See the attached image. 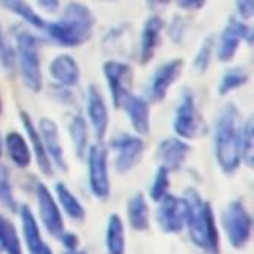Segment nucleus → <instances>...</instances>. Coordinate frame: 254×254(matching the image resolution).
Listing matches in <instances>:
<instances>
[{
    "instance_id": "nucleus-30",
    "label": "nucleus",
    "mask_w": 254,
    "mask_h": 254,
    "mask_svg": "<svg viewBox=\"0 0 254 254\" xmlns=\"http://www.w3.org/2000/svg\"><path fill=\"white\" fill-rule=\"evenodd\" d=\"M240 156L241 164L249 168H253L254 164V124L253 119L249 118L243 122L241 135H240Z\"/></svg>"
},
{
    "instance_id": "nucleus-31",
    "label": "nucleus",
    "mask_w": 254,
    "mask_h": 254,
    "mask_svg": "<svg viewBox=\"0 0 254 254\" xmlns=\"http://www.w3.org/2000/svg\"><path fill=\"white\" fill-rule=\"evenodd\" d=\"M214 54H216V39L213 36H208L202 40L196 54L193 55V63H192L193 68L199 74L207 73L214 58Z\"/></svg>"
},
{
    "instance_id": "nucleus-16",
    "label": "nucleus",
    "mask_w": 254,
    "mask_h": 254,
    "mask_svg": "<svg viewBox=\"0 0 254 254\" xmlns=\"http://www.w3.org/2000/svg\"><path fill=\"white\" fill-rule=\"evenodd\" d=\"M39 134L42 137L45 150L54 165L55 170H60L63 173L68 171V164L65 159V153L61 144V135H60V128L58 124L51 119V118H40L39 122L36 124Z\"/></svg>"
},
{
    "instance_id": "nucleus-13",
    "label": "nucleus",
    "mask_w": 254,
    "mask_h": 254,
    "mask_svg": "<svg viewBox=\"0 0 254 254\" xmlns=\"http://www.w3.org/2000/svg\"><path fill=\"white\" fill-rule=\"evenodd\" d=\"M86 122L95 141L104 143L110 127V113L101 89L94 83L86 89Z\"/></svg>"
},
{
    "instance_id": "nucleus-40",
    "label": "nucleus",
    "mask_w": 254,
    "mask_h": 254,
    "mask_svg": "<svg viewBox=\"0 0 254 254\" xmlns=\"http://www.w3.org/2000/svg\"><path fill=\"white\" fill-rule=\"evenodd\" d=\"M9 219H6L1 213H0V253H1V246H3V238H4V231H6V223Z\"/></svg>"
},
{
    "instance_id": "nucleus-11",
    "label": "nucleus",
    "mask_w": 254,
    "mask_h": 254,
    "mask_svg": "<svg viewBox=\"0 0 254 254\" xmlns=\"http://www.w3.org/2000/svg\"><path fill=\"white\" fill-rule=\"evenodd\" d=\"M31 190L36 199L37 220L42 223L43 229L51 237L57 238L61 232L65 231V225H64V214L61 213L54 193L40 180H34Z\"/></svg>"
},
{
    "instance_id": "nucleus-43",
    "label": "nucleus",
    "mask_w": 254,
    "mask_h": 254,
    "mask_svg": "<svg viewBox=\"0 0 254 254\" xmlns=\"http://www.w3.org/2000/svg\"><path fill=\"white\" fill-rule=\"evenodd\" d=\"M1 153H3V138L0 135V159H1ZM1 165V164H0Z\"/></svg>"
},
{
    "instance_id": "nucleus-37",
    "label": "nucleus",
    "mask_w": 254,
    "mask_h": 254,
    "mask_svg": "<svg viewBox=\"0 0 254 254\" xmlns=\"http://www.w3.org/2000/svg\"><path fill=\"white\" fill-rule=\"evenodd\" d=\"M235 9H237V16L249 21L254 15V0H237L235 1Z\"/></svg>"
},
{
    "instance_id": "nucleus-28",
    "label": "nucleus",
    "mask_w": 254,
    "mask_h": 254,
    "mask_svg": "<svg viewBox=\"0 0 254 254\" xmlns=\"http://www.w3.org/2000/svg\"><path fill=\"white\" fill-rule=\"evenodd\" d=\"M249 82H250V71L243 65H235L223 73L217 86V92L220 97H226L234 91L246 86Z\"/></svg>"
},
{
    "instance_id": "nucleus-45",
    "label": "nucleus",
    "mask_w": 254,
    "mask_h": 254,
    "mask_svg": "<svg viewBox=\"0 0 254 254\" xmlns=\"http://www.w3.org/2000/svg\"><path fill=\"white\" fill-rule=\"evenodd\" d=\"M3 113V98H1V94H0V116Z\"/></svg>"
},
{
    "instance_id": "nucleus-44",
    "label": "nucleus",
    "mask_w": 254,
    "mask_h": 254,
    "mask_svg": "<svg viewBox=\"0 0 254 254\" xmlns=\"http://www.w3.org/2000/svg\"><path fill=\"white\" fill-rule=\"evenodd\" d=\"M42 254H54V252H52V250H51V249H49V247L46 246V249L43 250V253H42Z\"/></svg>"
},
{
    "instance_id": "nucleus-38",
    "label": "nucleus",
    "mask_w": 254,
    "mask_h": 254,
    "mask_svg": "<svg viewBox=\"0 0 254 254\" xmlns=\"http://www.w3.org/2000/svg\"><path fill=\"white\" fill-rule=\"evenodd\" d=\"M37 7L45 13H58L61 9V0H34Z\"/></svg>"
},
{
    "instance_id": "nucleus-7",
    "label": "nucleus",
    "mask_w": 254,
    "mask_h": 254,
    "mask_svg": "<svg viewBox=\"0 0 254 254\" xmlns=\"http://www.w3.org/2000/svg\"><path fill=\"white\" fill-rule=\"evenodd\" d=\"M88 165V186L92 196L98 201H107L112 193L109 149L104 143L91 144L85 156Z\"/></svg>"
},
{
    "instance_id": "nucleus-32",
    "label": "nucleus",
    "mask_w": 254,
    "mask_h": 254,
    "mask_svg": "<svg viewBox=\"0 0 254 254\" xmlns=\"http://www.w3.org/2000/svg\"><path fill=\"white\" fill-rule=\"evenodd\" d=\"M170 188H171V173L167 168L159 165L153 176L150 189H149L150 201L158 204L161 199H164L170 193Z\"/></svg>"
},
{
    "instance_id": "nucleus-39",
    "label": "nucleus",
    "mask_w": 254,
    "mask_h": 254,
    "mask_svg": "<svg viewBox=\"0 0 254 254\" xmlns=\"http://www.w3.org/2000/svg\"><path fill=\"white\" fill-rule=\"evenodd\" d=\"M208 0H177V6L186 12H196L201 10Z\"/></svg>"
},
{
    "instance_id": "nucleus-8",
    "label": "nucleus",
    "mask_w": 254,
    "mask_h": 254,
    "mask_svg": "<svg viewBox=\"0 0 254 254\" xmlns=\"http://www.w3.org/2000/svg\"><path fill=\"white\" fill-rule=\"evenodd\" d=\"M106 146L113 152V170L121 176L131 173L141 162L146 150L143 137L128 132L115 135Z\"/></svg>"
},
{
    "instance_id": "nucleus-15",
    "label": "nucleus",
    "mask_w": 254,
    "mask_h": 254,
    "mask_svg": "<svg viewBox=\"0 0 254 254\" xmlns=\"http://www.w3.org/2000/svg\"><path fill=\"white\" fill-rule=\"evenodd\" d=\"M192 153V146L189 141L179 137H167L159 141L156 147V158L159 165L167 168L170 173L180 171L188 162Z\"/></svg>"
},
{
    "instance_id": "nucleus-2",
    "label": "nucleus",
    "mask_w": 254,
    "mask_h": 254,
    "mask_svg": "<svg viewBox=\"0 0 254 254\" xmlns=\"http://www.w3.org/2000/svg\"><path fill=\"white\" fill-rule=\"evenodd\" d=\"M241 112L235 103L226 104L217 115L213 132V152L219 168L226 174H235L241 164L240 135H241Z\"/></svg>"
},
{
    "instance_id": "nucleus-36",
    "label": "nucleus",
    "mask_w": 254,
    "mask_h": 254,
    "mask_svg": "<svg viewBox=\"0 0 254 254\" xmlns=\"http://www.w3.org/2000/svg\"><path fill=\"white\" fill-rule=\"evenodd\" d=\"M57 240L60 241V244L63 246V249H64L65 252L80 249V240H79V237H77L74 232L64 231V232H61V234L57 237Z\"/></svg>"
},
{
    "instance_id": "nucleus-5",
    "label": "nucleus",
    "mask_w": 254,
    "mask_h": 254,
    "mask_svg": "<svg viewBox=\"0 0 254 254\" xmlns=\"http://www.w3.org/2000/svg\"><path fill=\"white\" fill-rule=\"evenodd\" d=\"M173 131L176 137L186 141L196 140L207 132V124L196 104L195 92L190 88L182 91L173 118Z\"/></svg>"
},
{
    "instance_id": "nucleus-33",
    "label": "nucleus",
    "mask_w": 254,
    "mask_h": 254,
    "mask_svg": "<svg viewBox=\"0 0 254 254\" xmlns=\"http://www.w3.org/2000/svg\"><path fill=\"white\" fill-rule=\"evenodd\" d=\"M0 68L3 70V73H7V74H13L16 71L15 48L3 36L1 30H0Z\"/></svg>"
},
{
    "instance_id": "nucleus-17",
    "label": "nucleus",
    "mask_w": 254,
    "mask_h": 254,
    "mask_svg": "<svg viewBox=\"0 0 254 254\" xmlns=\"http://www.w3.org/2000/svg\"><path fill=\"white\" fill-rule=\"evenodd\" d=\"M164 30H165V24L159 15H150L144 21L140 31V43H138V60L141 65L149 64L155 58L156 51L161 46Z\"/></svg>"
},
{
    "instance_id": "nucleus-34",
    "label": "nucleus",
    "mask_w": 254,
    "mask_h": 254,
    "mask_svg": "<svg viewBox=\"0 0 254 254\" xmlns=\"http://www.w3.org/2000/svg\"><path fill=\"white\" fill-rule=\"evenodd\" d=\"M1 253L24 254V246H22L21 237H19V234L16 231V226L10 220H7V223H6V231H4Z\"/></svg>"
},
{
    "instance_id": "nucleus-1",
    "label": "nucleus",
    "mask_w": 254,
    "mask_h": 254,
    "mask_svg": "<svg viewBox=\"0 0 254 254\" xmlns=\"http://www.w3.org/2000/svg\"><path fill=\"white\" fill-rule=\"evenodd\" d=\"M95 28L92 10L80 1H70L64 6L55 21H46L43 31L58 46L79 48L91 40Z\"/></svg>"
},
{
    "instance_id": "nucleus-24",
    "label": "nucleus",
    "mask_w": 254,
    "mask_h": 254,
    "mask_svg": "<svg viewBox=\"0 0 254 254\" xmlns=\"http://www.w3.org/2000/svg\"><path fill=\"white\" fill-rule=\"evenodd\" d=\"M54 196L63 214H65L73 222H83L86 217V210L77 195L63 182L55 185Z\"/></svg>"
},
{
    "instance_id": "nucleus-27",
    "label": "nucleus",
    "mask_w": 254,
    "mask_h": 254,
    "mask_svg": "<svg viewBox=\"0 0 254 254\" xmlns=\"http://www.w3.org/2000/svg\"><path fill=\"white\" fill-rule=\"evenodd\" d=\"M0 6L6 10H9L10 13L19 16L27 25L36 28V30H42L46 25V21L43 19V16L36 12V9L25 0H0Z\"/></svg>"
},
{
    "instance_id": "nucleus-22",
    "label": "nucleus",
    "mask_w": 254,
    "mask_h": 254,
    "mask_svg": "<svg viewBox=\"0 0 254 254\" xmlns=\"http://www.w3.org/2000/svg\"><path fill=\"white\" fill-rule=\"evenodd\" d=\"M3 149L10 164L18 170H27L33 162V153L30 144L18 131H9L3 138Z\"/></svg>"
},
{
    "instance_id": "nucleus-4",
    "label": "nucleus",
    "mask_w": 254,
    "mask_h": 254,
    "mask_svg": "<svg viewBox=\"0 0 254 254\" xmlns=\"http://www.w3.org/2000/svg\"><path fill=\"white\" fill-rule=\"evenodd\" d=\"M15 61L24 86L37 94L43 88V73L40 61V39L25 28H13Z\"/></svg>"
},
{
    "instance_id": "nucleus-23",
    "label": "nucleus",
    "mask_w": 254,
    "mask_h": 254,
    "mask_svg": "<svg viewBox=\"0 0 254 254\" xmlns=\"http://www.w3.org/2000/svg\"><path fill=\"white\" fill-rule=\"evenodd\" d=\"M127 222L135 232H146L150 228V205L141 192H135L128 199Z\"/></svg>"
},
{
    "instance_id": "nucleus-26",
    "label": "nucleus",
    "mask_w": 254,
    "mask_h": 254,
    "mask_svg": "<svg viewBox=\"0 0 254 254\" xmlns=\"http://www.w3.org/2000/svg\"><path fill=\"white\" fill-rule=\"evenodd\" d=\"M104 243H106V253L107 254L127 253L125 223H124L122 217L116 213H113L107 217Z\"/></svg>"
},
{
    "instance_id": "nucleus-20",
    "label": "nucleus",
    "mask_w": 254,
    "mask_h": 254,
    "mask_svg": "<svg viewBox=\"0 0 254 254\" xmlns=\"http://www.w3.org/2000/svg\"><path fill=\"white\" fill-rule=\"evenodd\" d=\"M18 217L21 225V241L28 254H42L46 249V244L42 237L40 223L34 211L27 204H19Z\"/></svg>"
},
{
    "instance_id": "nucleus-3",
    "label": "nucleus",
    "mask_w": 254,
    "mask_h": 254,
    "mask_svg": "<svg viewBox=\"0 0 254 254\" xmlns=\"http://www.w3.org/2000/svg\"><path fill=\"white\" fill-rule=\"evenodd\" d=\"M183 196L189 204L185 231L190 243L205 254H222V238L211 202L193 188L186 189Z\"/></svg>"
},
{
    "instance_id": "nucleus-10",
    "label": "nucleus",
    "mask_w": 254,
    "mask_h": 254,
    "mask_svg": "<svg viewBox=\"0 0 254 254\" xmlns=\"http://www.w3.org/2000/svg\"><path fill=\"white\" fill-rule=\"evenodd\" d=\"M103 74L107 83L112 104L116 110H119L124 101L134 94V68L125 61L109 60L103 64Z\"/></svg>"
},
{
    "instance_id": "nucleus-29",
    "label": "nucleus",
    "mask_w": 254,
    "mask_h": 254,
    "mask_svg": "<svg viewBox=\"0 0 254 254\" xmlns=\"http://www.w3.org/2000/svg\"><path fill=\"white\" fill-rule=\"evenodd\" d=\"M0 207L10 214H16L19 208V202L16 201L13 190L12 174L6 165H0Z\"/></svg>"
},
{
    "instance_id": "nucleus-35",
    "label": "nucleus",
    "mask_w": 254,
    "mask_h": 254,
    "mask_svg": "<svg viewBox=\"0 0 254 254\" xmlns=\"http://www.w3.org/2000/svg\"><path fill=\"white\" fill-rule=\"evenodd\" d=\"M186 28H188V25H186V21L183 19V16L174 15V18L171 21V25H170V39L174 43H180L185 39Z\"/></svg>"
},
{
    "instance_id": "nucleus-19",
    "label": "nucleus",
    "mask_w": 254,
    "mask_h": 254,
    "mask_svg": "<svg viewBox=\"0 0 254 254\" xmlns=\"http://www.w3.org/2000/svg\"><path fill=\"white\" fill-rule=\"evenodd\" d=\"M131 125L134 134L140 137H146L150 134L152 129V112H150V101H147L141 95H129L122 107H121Z\"/></svg>"
},
{
    "instance_id": "nucleus-9",
    "label": "nucleus",
    "mask_w": 254,
    "mask_h": 254,
    "mask_svg": "<svg viewBox=\"0 0 254 254\" xmlns=\"http://www.w3.org/2000/svg\"><path fill=\"white\" fill-rule=\"evenodd\" d=\"M254 31L250 24L238 16L228 19L219 39L216 40V57L220 63H231L235 60L241 43L252 45Z\"/></svg>"
},
{
    "instance_id": "nucleus-21",
    "label": "nucleus",
    "mask_w": 254,
    "mask_h": 254,
    "mask_svg": "<svg viewBox=\"0 0 254 254\" xmlns=\"http://www.w3.org/2000/svg\"><path fill=\"white\" fill-rule=\"evenodd\" d=\"M49 76L57 86H64L73 89L79 85L82 71L79 63L70 54H58L49 63Z\"/></svg>"
},
{
    "instance_id": "nucleus-41",
    "label": "nucleus",
    "mask_w": 254,
    "mask_h": 254,
    "mask_svg": "<svg viewBox=\"0 0 254 254\" xmlns=\"http://www.w3.org/2000/svg\"><path fill=\"white\" fill-rule=\"evenodd\" d=\"M146 1H147V4L152 6V7H161V6L168 4L171 0H146Z\"/></svg>"
},
{
    "instance_id": "nucleus-12",
    "label": "nucleus",
    "mask_w": 254,
    "mask_h": 254,
    "mask_svg": "<svg viewBox=\"0 0 254 254\" xmlns=\"http://www.w3.org/2000/svg\"><path fill=\"white\" fill-rule=\"evenodd\" d=\"M189 204L188 199L182 195L168 193L164 199L158 202L155 211V220L159 229L167 235H179L186 228Z\"/></svg>"
},
{
    "instance_id": "nucleus-42",
    "label": "nucleus",
    "mask_w": 254,
    "mask_h": 254,
    "mask_svg": "<svg viewBox=\"0 0 254 254\" xmlns=\"http://www.w3.org/2000/svg\"><path fill=\"white\" fill-rule=\"evenodd\" d=\"M63 254H88L85 250L82 249H76V250H70V252H64Z\"/></svg>"
},
{
    "instance_id": "nucleus-18",
    "label": "nucleus",
    "mask_w": 254,
    "mask_h": 254,
    "mask_svg": "<svg viewBox=\"0 0 254 254\" xmlns=\"http://www.w3.org/2000/svg\"><path fill=\"white\" fill-rule=\"evenodd\" d=\"M19 119H21V125L25 131V138L30 144V149H31V153H33V159L36 161L40 173L45 176V177H52L54 173H55V168L45 150V146H43V141H42V137L39 134V129H37V125L34 124L31 115L25 110H19Z\"/></svg>"
},
{
    "instance_id": "nucleus-6",
    "label": "nucleus",
    "mask_w": 254,
    "mask_h": 254,
    "mask_svg": "<svg viewBox=\"0 0 254 254\" xmlns=\"http://www.w3.org/2000/svg\"><path fill=\"white\" fill-rule=\"evenodd\" d=\"M222 225L231 247L243 250L249 246L253 235V216L243 199H234L226 205Z\"/></svg>"
},
{
    "instance_id": "nucleus-25",
    "label": "nucleus",
    "mask_w": 254,
    "mask_h": 254,
    "mask_svg": "<svg viewBox=\"0 0 254 254\" xmlns=\"http://www.w3.org/2000/svg\"><path fill=\"white\" fill-rule=\"evenodd\" d=\"M68 137L73 146V152L79 161H85V156L89 149V125L86 118L82 115H73L68 121Z\"/></svg>"
},
{
    "instance_id": "nucleus-14",
    "label": "nucleus",
    "mask_w": 254,
    "mask_h": 254,
    "mask_svg": "<svg viewBox=\"0 0 254 254\" xmlns=\"http://www.w3.org/2000/svg\"><path fill=\"white\" fill-rule=\"evenodd\" d=\"M183 70H185V61L182 58H173L161 64L155 70L150 80V86H149L150 103H156V104L162 103L167 98L170 89L180 79Z\"/></svg>"
}]
</instances>
